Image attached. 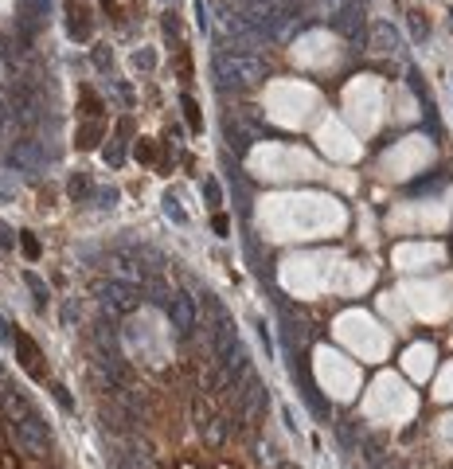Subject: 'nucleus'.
I'll list each match as a JSON object with an SVG mask.
<instances>
[{
  "mask_svg": "<svg viewBox=\"0 0 453 469\" xmlns=\"http://www.w3.org/2000/svg\"><path fill=\"white\" fill-rule=\"evenodd\" d=\"M12 344H16V360H20V368L28 371L31 380H43V376H47V364H43V352L36 348V340H31L28 332H16Z\"/></svg>",
  "mask_w": 453,
  "mask_h": 469,
  "instance_id": "obj_7",
  "label": "nucleus"
},
{
  "mask_svg": "<svg viewBox=\"0 0 453 469\" xmlns=\"http://www.w3.org/2000/svg\"><path fill=\"white\" fill-rule=\"evenodd\" d=\"M51 12V0H24V16H28V28L31 24H40L43 28V16Z\"/></svg>",
  "mask_w": 453,
  "mask_h": 469,
  "instance_id": "obj_17",
  "label": "nucleus"
},
{
  "mask_svg": "<svg viewBox=\"0 0 453 469\" xmlns=\"http://www.w3.org/2000/svg\"><path fill=\"white\" fill-rule=\"evenodd\" d=\"M109 278L129 282V286H141V282H145V270H141V262L133 259L129 250H121V254H114V259H109Z\"/></svg>",
  "mask_w": 453,
  "mask_h": 469,
  "instance_id": "obj_8",
  "label": "nucleus"
},
{
  "mask_svg": "<svg viewBox=\"0 0 453 469\" xmlns=\"http://www.w3.org/2000/svg\"><path fill=\"white\" fill-rule=\"evenodd\" d=\"M98 141H102V121H86L79 130V149H94Z\"/></svg>",
  "mask_w": 453,
  "mask_h": 469,
  "instance_id": "obj_18",
  "label": "nucleus"
},
{
  "mask_svg": "<svg viewBox=\"0 0 453 469\" xmlns=\"http://www.w3.org/2000/svg\"><path fill=\"white\" fill-rule=\"evenodd\" d=\"M204 196H207V203H215V208L223 203V188H219L215 180H207V184H204Z\"/></svg>",
  "mask_w": 453,
  "mask_h": 469,
  "instance_id": "obj_27",
  "label": "nucleus"
},
{
  "mask_svg": "<svg viewBox=\"0 0 453 469\" xmlns=\"http://www.w3.org/2000/svg\"><path fill=\"white\" fill-rule=\"evenodd\" d=\"M67 31H70V40H90V16H86L82 8H70Z\"/></svg>",
  "mask_w": 453,
  "mask_h": 469,
  "instance_id": "obj_15",
  "label": "nucleus"
},
{
  "mask_svg": "<svg viewBox=\"0 0 453 469\" xmlns=\"http://www.w3.org/2000/svg\"><path fill=\"white\" fill-rule=\"evenodd\" d=\"M94 298H98L102 313H106L109 321L125 317V313H133V309L141 305L137 286H129V282H118V278H102V282H94Z\"/></svg>",
  "mask_w": 453,
  "mask_h": 469,
  "instance_id": "obj_2",
  "label": "nucleus"
},
{
  "mask_svg": "<svg viewBox=\"0 0 453 469\" xmlns=\"http://www.w3.org/2000/svg\"><path fill=\"white\" fill-rule=\"evenodd\" d=\"M125 137H129V118H121L118 137L109 141V149H106V160H109V164H121V160H125Z\"/></svg>",
  "mask_w": 453,
  "mask_h": 469,
  "instance_id": "obj_14",
  "label": "nucleus"
},
{
  "mask_svg": "<svg viewBox=\"0 0 453 469\" xmlns=\"http://www.w3.org/2000/svg\"><path fill=\"white\" fill-rule=\"evenodd\" d=\"M82 114H86L90 121H94V118L102 114V102H98V94H94L90 86H82Z\"/></svg>",
  "mask_w": 453,
  "mask_h": 469,
  "instance_id": "obj_20",
  "label": "nucleus"
},
{
  "mask_svg": "<svg viewBox=\"0 0 453 469\" xmlns=\"http://www.w3.org/2000/svg\"><path fill=\"white\" fill-rule=\"evenodd\" d=\"M204 8H207L204 0H196V24H199V28H207V16H204Z\"/></svg>",
  "mask_w": 453,
  "mask_h": 469,
  "instance_id": "obj_38",
  "label": "nucleus"
},
{
  "mask_svg": "<svg viewBox=\"0 0 453 469\" xmlns=\"http://www.w3.org/2000/svg\"><path fill=\"white\" fill-rule=\"evenodd\" d=\"M133 63H137L141 70H153V67H157V51H153V47H141L137 55H133Z\"/></svg>",
  "mask_w": 453,
  "mask_h": 469,
  "instance_id": "obj_23",
  "label": "nucleus"
},
{
  "mask_svg": "<svg viewBox=\"0 0 453 469\" xmlns=\"http://www.w3.org/2000/svg\"><path fill=\"white\" fill-rule=\"evenodd\" d=\"M410 31H414V40H426L430 36V24L422 20V12H410Z\"/></svg>",
  "mask_w": 453,
  "mask_h": 469,
  "instance_id": "obj_24",
  "label": "nucleus"
},
{
  "mask_svg": "<svg viewBox=\"0 0 453 469\" xmlns=\"http://www.w3.org/2000/svg\"><path fill=\"white\" fill-rule=\"evenodd\" d=\"M20 250H24V259L28 262H36L40 259V239H36L31 231H20Z\"/></svg>",
  "mask_w": 453,
  "mask_h": 469,
  "instance_id": "obj_21",
  "label": "nucleus"
},
{
  "mask_svg": "<svg viewBox=\"0 0 453 469\" xmlns=\"http://www.w3.org/2000/svg\"><path fill=\"white\" fill-rule=\"evenodd\" d=\"M24 282H28V290H31V301H36V309H43L47 305V298H51V290H47V282L40 278V274H24Z\"/></svg>",
  "mask_w": 453,
  "mask_h": 469,
  "instance_id": "obj_16",
  "label": "nucleus"
},
{
  "mask_svg": "<svg viewBox=\"0 0 453 469\" xmlns=\"http://www.w3.org/2000/svg\"><path fill=\"white\" fill-rule=\"evenodd\" d=\"M367 47L391 55V51H399L403 43H399V31H394L391 24H371V28H367Z\"/></svg>",
  "mask_w": 453,
  "mask_h": 469,
  "instance_id": "obj_11",
  "label": "nucleus"
},
{
  "mask_svg": "<svg viewBox=\"0 0 453 469\" xmlns=\"http://www.w3.org/2000/svg\"><path fill=\"white\" fill-rule=\"evenodd\" d=\"M164 309H168V317H172V325H176L180 337L196 332V325H199V301L192 298V293H172Z\"/></svg>",
  "mask_w": 453,
  "mask_h": 469,
  "instance_id": "obj_6",
  "label": "nucleus"
},
{
  "mask_svg": "<svg viewBox=\"0 0 453 469\" xmlns=\"http://www.w3.org/2000/svg\"><path fill=\"white\" fill-rule=\"evenodd\" d=\"M211 231H215V235H227V231H231V220H227L223 211H215V215H211Z\"/></svg>",
  "mask_w": 453,
  "mask_h": 469,
  "instance_id": "obj_30",
  "label": "nucleus"
},
{
  "mask_svg": "<svg viewBox=\"0 0 453 469\" xmlns=\"http://www.w3.org/2000/svg\"><path fill=\"white\" fill-rule=\"evenodd\" d=\"M231 434H235V419H227V415H211V419L204 422V442L211 449H219Z\"/></svg>",
  "mask_w": 453,
  "mask_h": 469,
  "instance_id": "obj_10",
  "label": "nucleus"
},
{
  "mask_svg": "<svg viewBox=\"0 0 453 469\" xmlns=\"http://www.w3.org/2000/svg\"><path fill=\"white\" fill-rule=\"evenodd\" d=\"M8 121H16V114H12V106L0 102V145H4V130H8Z\"/></svg>",
  "mask_w": 453,
  "mask_h": 469,
  "instance_id": "obj_29",
  "label": "nucleus"
},
{
  "mask_svg": "<svg viewBox=\"0 0 453 469\" xmlns=\"http://www.w3.org/2000/svg\"><path fill=\"white\" fill-rule=\"evenodd\" d=\"M67 192H70V196H75V200H86V196H90V192H94V188H90V180H86V176H70Z\"/></svg>",
  "mask_w": 453,
  "mask_h": 469,
  "instance_id": "obj_22",
  "label": "nucleus"
},
{
  "mask_svg": "<svg viewBox=\"0 0 453 469\" xmlns=\"http://www.w3.org/2000/svg\"><path fill=\"white\" fill-rule=\"evenodd\" d=\"M215 75H219V86H254L258 79H266V63L250 55V51H219Z\"/></svg>",
  "mask_w": 453,
  "mask_h": 469,
  "instance_id": "obj_1",
  "label": "nucleus"
},
{
  "mask_svg": "<svg viewBox=\"0 0 453 469\" xmlns=\"http://www.w3.org/2000/svg\"><path fill=\"white\" fill-rule=\"evenodd\" d=\"M180 106H184V118H187V125H192V130H204V114H199V106H196V98H192V94H184V98H180Z\"/></svg>",
  "mask_w": 453,
  "mask_h": 469,
  "instance_id": "obj_19",
  "label": "nucleus"
},
{
  "mask_svg": "<svg viewBox=\"0 0 453 469\" xmlns=\"http://www.w3.org/2000/svg\"><path fill=\"white\" fill-rule=\"evenodd\" d=\"M336 434H340V446H344L348 454H355V449H360V442L367 438L364 426H360L355 419H340V422H336Z\"/></svg>",
  "mask_w": 453,
  "mask_h": 469,
  "instance_id": "obj_12",
  "label": "nucleus"
},
{
  "mask_svg": "<svg viewBox=\"0 0 453 469\" xmlns=\"http://www.w3.org/2000/svg\"><path fill=\"white\" fill-rule=\"evenodd\" d=\"M47 160L51 157L43 153V141H36V137H20V141L8 145V164L28 172V176H40V172L47 169Z\"/></svg>",
  "mask_w": 453,
  "mask_h": 469,
  "instance_id": "obj_4",
  "label": "nucleus"
},
{
  "mask_svg": "<svg viewBox=\"0 0 453 469\" xmlns=\"http://www.w3.org/2000/svg\"><path fill=\"white\" fill-rule=\"evenodd\" d=\"M0 410L8 415V422H20V419H28V415H31V403L24 399L12 383H0Z\"/></svg>",
  "mask_w": 453,
  "mask_h": 469,
  "instance_id": "obj_9",
  "label": "nucleus"
},
{
  "mask_svg": "<svg viewBox=\"0 0 453 469\" xmlns=\"http://www.w3.org/2000/svg\"><path fill=\"white\" fill-rule=\"evenodd\" d=\"M282 469H297V466H282Z\"/></svg>",
  "mask_w": 453,
  "mask_h": 469,
  "instance_id": "obj_39",
  "label": "nucleus"
},
{
  "mask_svg": "<svg viewBox=\"0 0 453 469\" xmlns=\"http://www.w3.org/2000/svg\"><path fill=\"white\" fill-rule=\"evenodd\" d=\"M51 391H55V399H59V407H63V410H75V399L67 395V387H51Z\"/></svg>",
  "mask_w": 453,
  "mask_h": 469,
  "instance_id": "obj_32",
  "label": "nucleus"
},
{
  "mask_svg": "<svg viewBox=\"0 0 453 469\" xmlns=\"http://www.w3.org/2000/svg\"><path fill=\"white\" fill-rule=\"evenodd\" d=\"M12 196H16V188H12L8 180H0V200H12Z\"/></svg>",
  "mask_w": 453,
  "mask_h": 469,
  "instance_id": "obj_37",
  "label": "nucleus"
},
{
  "mask_svg": "<svg viewBox=\"0 0 453 469\" xmlns=\"http://www.w3.org/2000/svg\"><path fill=\"white\" fill-rule=\"evenodd\" d=\"M168 298H172V293H168L160 282H148V301H153V305H168Z\"/></svg>",
  "mask_w": 453,
  "mask_h": 469,
  "instance_id": "obj_25",
  "label": "nucleus"
},
{
  "mask_svg": "<svg viewBox=\"0 0 453 469\" xmlns=\"http://www.w3.org/2000/svg\"><path fill=\"white\" fill-rule=\"evenodd\" d=\"M0 469H20V461L12 458L8 449H0Z\"/></svg>",
  "mask_w": 453,
  "mask_h": 469,
  "instance_id": "obj_34",
  "label": "nucleus"
},
{
  "mask_svg": "<svg viewBox=\"0 0 453 469\" xmlns=\"http://www.w3.org/2000/svg\"><path fill=\"white\" fill-rule=\"evenodd\" d=\"M137 157L145 160V164H148V160H153V145H148V141H141V145H137Z\"/></svg>",
  "mask_w": 453,
  "mask_h": 469,
  "instance_id": "obj_36",
  "label": "nucleus"
},
{
  "mask_svg": "<svg viewBox=\"0 0 453 469\" xmlns=\"http://www.w3.org/2000/svg\"><path fill=\"white\" fill-rule=\"evenodd\" d=\"M332 24L344 40H352L355 51H367V24H364V8H360V4H340Z\"/></svg>",
  "mask_w": 453,
  "mask_h": 469,
  "instance_id": "obj_5",
  "label": "nucleus"
},
{
  "mask_svg": "<svg viewBox=\"0 0 453 469\" xmlns=\"http://www.w3.org/2000/svg\"><path fill=\"white\" fill-rule=\"evenodd\" d=\"M118 98L125 102V106H133V90H129V82H118Z\"/></svg>",
  "mask_w": 453,
  "mask_h": 469,
  "instance_id": "obj_35",
  "label": "nucleus"
},
{
  "mask_svg": "<svg viewBox=\"0 0 453 469\" xmlns=\"http://www.w3.org/2000/svg\"><path fill=\"white\" fill-rule=\"evenodd\" d=\"M164 211H168V220H172V223H187V215L180 211L176 196H164Z\"/></svg>",
  "mask_w": 453,
  "mask_h": 469,
  "instance_id": "obj_26",
  "label": "nucleus"
},
{
  "mask_svg": "<svg viewBox=\"0 0 453 469\" xmlns=\"http://www.w3.org/2000/svg\"><path fill=\"white\" fill-rule=\"evenodd\" d=\"M164 4H172V0H164Z\"/></svg>",
  "mask_w": 453,
  "mask_h": 469,
  "instance_id": "obj_40",
  "label": "nucleus"
},
{
  "mask_svg": "<svg viewBox=\"0 0 453 469\" xmlns=\"http://www.w3.org/2000/svg\"><path fill=\"white\" fill-rule=\"evenodd\" d=\"M12 243H16V231H12L8 223L0 220V247H12Z\"/></svg>",
  "mask_w": 453,
  "mask_h": 469,
  "instance_id": "obj_31",
  "label": "nucleus"
},
{
  "mask_svg": "<svg viewBox=\"0 0 453 469\" xmlns=\"http://www.w3.org/2000/svg\"><path fill=\"white\" fill-rule=\"evenodd\" d=\"M301 391H305V403H309V410H313L316 419H328V415H332L328 399H325V395H321V391L313 387V380H309L305 371H301Z\"/></svg>",
  "mask_w": 453,
  "mask_h": 469,
  "instance_id": "obj_13",
  "label": "nucleus"
},
{
  "mask_svg": "<svg viewBox=\"0 0 453 469\" xmlns=\"http://www.w3.org/2000/svg\"><path fill=\"white\" fill-rule=\"evenodd\" d=\"M94 200H98L102 208H114V200H118V188H98V192H94Z\"/></svg>",
  "mask_w": 453,
  "mask_h": 469,
  "instance_id": "obj_28",
  "label": "nucleus"
},
{
  "mask_svg": "<svg viewBox=\"0 0 453 469\" xmlns=\"http://www.w3.org/2000/svg\"><path fill=\"white\" fill-rule=\"evenodd\" d=\"M12 430H16V442H20V449H24V454H31L36 461L51 454V430H47V422H43L36 410H31L28 419L12 422Z\"/></svg>",
  "mask_w": 453,
  "mask_h": 469,
  "instance_id": "obj_3",
  "label": "nucleus"
},
{
  "mask_svg": "<svg viewBox=\"0 0 453 469\" xmlns=\"http://www.w3.org/2000/svg\"><path fill=\"white\" fill-rule=\"evenodd\" d=\"M94 67H109V47H94Z\"/></svg>",
  "mask_w": 453,
  "mask_h": 469,
  "instance_id": "obj_33",
  "label": "nucleus"
}]
</instances>
